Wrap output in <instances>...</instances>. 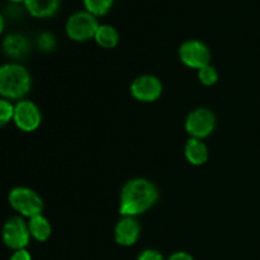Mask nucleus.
<instances>
[{
	"instance_id": "obj_6",
	"label": "nucleus",
	"mask_w": 260,
	"mask_h": 260,
	"mask_svg": "<svg viewBox=\"0 0 260 260\" xmlns=\"http://www.w3.org/2000/svg\"><path fill=\"white\" fill-rule=\"evenodd\" d=\"M217 124L215 113L211 109L201 107L196 108L187 116L184 128L193 139L205 140L213 134Z\"/></svg>"
},
{
	"instance_id": "obj_15",
	"label": "nucleus",
	"mask_w": 260,
	"mask_h": 260,
	"mask_svg": "<svg viewBox=\"0 0 260 260\" xmlns=\"http://www.w3.org/2000/svg\"><path fill=\"white\" fill-rule=\"evenodd\" d=\"M119 38L121 37H119L118 29L111 24H99L95 36H94V41L96 42V45L106 50L116 47L119 42Z\"/></svg>"
},
{
	"instance_id": "obj_17",
	"label": "nucleus",
	"mask_w": 260,
	"mask_h": 260,
	"mask_svg": "<svg viewBox=\"0 0 260 260\" xmlns=\"http://www.w3.org/2000/svg\"><path fill=\"white\" fill-rule=\"evenodd\" d=\"M197 73H198V80H200V83L203 84L205 86L215 85V84L218 81V78H220L217 69H216L215 66L211 65V63L210 65L205 66V68L200 69Z\"/></svg>"
},
{
	"instance_id": "obj_7",
	"label": "nucleus",
	"mask_w": 260,
	"mask_h": 260,
	"mask_svg": "<svg viewBox=\"0 0 260 260\" xmlns=\"http://www.w3.org/2000/svg\"><path fill=\"white\" fill-rule=\"evenodd\" d=\"M179 60L183 65L189 69L200 70L205 66L210 65L212 53L210 47L200 40H187L179 46L178 50Z\"/></svg>"
},
{
	"instance_id": "obj_11",
	"label": "nucleus",
	"mask_w": 260,
	"mask_h": 260,
	"mask_svg": "<svg viewBox=\"0 0 260 260\" xmlns=\"http://www.w3.org/2000/svg\"><path fill=\"white\" fill-rule=\"evenodd\" d=\"M114 240L121 246H132L139 241L141 235V225L137 217L122 216L121 220L114 226Z\"/></svg>"
},
{
	"instance_id": "obj_8",
	"label": "nucleus",
	"mask_w": 260,
	"mask_h": 260,
	"mask_svg": "<svg viewBox=\"0 0 260 260\" xmlns=\"http://www.w3.org/2000/svg\"><path fill=\"white\" fill-rule=\"evenodd\" d=\"M13 122L19 131L25 132V134L37 131L42 122V113H41L40 107L29 99L15 102Z\"/></svg>"
},
{
	"instance_id": "obj_1",
	"label": "nucleus",
	"mask_w": 260,
	"mask_h": 260,
	"mask_svg": "<svg viewBox=\"0 0 260 260\" xmlns=\"http://www.w3.org/2000/svg\"><path fill=\"white\" fill-rule=\"evenodd\" d=\"M159 200L157 187L146 178H134L122 187L119 196L121 216L137 217L154 207Z\"/></svg>"
},
{
	"instance_id": "obj_10",
	"label": "nucleus",
	"mask_w": 260,
	"mask_h": 260,
	"mask_svg": "<svg viewBox=\"0 0 260 260\" xmlns=\"http://www.w3.org/2000/svg\"><path fill=\"white\" fill-rule=\"evenodd\" d=\"M2 51L5 57L18 62L29 55L30 42L22 33H8L2 41Z\"/></svg>"
},
{
	"instance_id": "obj_3",
	"label": "nucleus",
	"mask_w": 260,
	"mask_h": 260,
	"mask_svg": "<svg viewBox=\"0 0 260 260\" xmlns=\"http://www.w3.org/2000/svg\"><path fill=\"white\" fill-rule=\"evenodd\" d=\"M8 203L10 207L24 218H32L37 215H42L45 203L42 197L35 189L28 187H14L8 194Z\"/></svg>"
},
{
	"instance_id": "obj_4",
	"label": "nucleus",
	"mask_w": 260,
	"mask_h": 260,
	"mask_svg": "<svg viewBox=\"0 0 260 260\" xmlns=\"http://www.w3.org/2000/svg\"><path fill=\"white\" fill-rule=\"evenodd\" d=\"M98 27V17L86 10H78L66 20L65 32L68 37L75 42H86L91 38L94 40Z\"/></svg>"
},
{
	"instance_id": "obj_20",
	"label": "nucleus",
	"mask_w": 260,
	"mask_h": 260,
	"mask_svg": "<svg viewBox=\"0 0 260 260\" xmlns=\"http://www.w3.org/2000/svg\"><path fill=\"white\" fill-rule=\"evenodd\" d=\"M137 260H165V258L159 250H155V249H145L137 256Z\"/></svg>"
},
{
	"instance_id": "obj_12",
	"label": "nucleus",
	"mask_w": 260,
	"mask_h": 260,
	"mask_svg": "<svg viewBox=\"0 0 260 260\" xmlns=\"http://www.w3.org/2000/svg\"><path fill=\"white\" fill-rule=\"evenodd\" d=\"M184 156L189 164L194 165V167H201L208 161L210 151L203 140L189 137V140L185 142Z\"/></svg>"
},
{
	"instance_id": "obj_9",
	"label": "nucleus",
	"mask_w": 260,
	"mask_h": 260,
	"mask_svg": "<svg viewBox=\"0 0 260 260\" xmlns=\"http://www.w3.org/2000/svg\"><path fill=\"white\" fill-rule=\"evenodd\" d=\"M131 95L141 103L156 102L162 94V83L157 76L151 74L140 75L129 86Z\"/></svg>"
},
{
	"instance_id": "obj_23",
	"label": "nucleus",
	"mask_w": 260,
	"mask_h": 260,
	"mask_svg": "<svg viewBox=\"0 0 260 260\" xmlns=\"http://www.w3.org/2000/svg\"><path fill=\"white\" fill-rule=\"evenodd\" d=\"M4 29H5V18L4 15L0 14V36L3 35Z\"/></svg>"
},
{
	"instance_id": "obj_24",
	"label": "nucleus",
	"mask_w": 260,
	"mask_h": 260,
	"mask_svg": "<svg viewBox=\"0 0 260 260\" xmlns=\"http://www.w3.org/2000/svg\"><path fill=\"white\" fill-rule=\"evenodd\" d=\"M10 4H20V3H24V0H7Z\"/></svg>"
},
{
	"instance_id": "obj_19",
	"label": "nucleus",
	"mask_w": 260,
	"mask_h": 260,
	"mask_svg": "<svg viewBox=\"0 0 260 260\" xmlns=\"http://www.w3.org/2000/svg\"><path fill=\"white\" fill-rule=\"evenodd\" d=\"M14 114V103L8 99L0 98V128L13 122Z\"/></svg>"
},
{
	"instance_id": "obj_18",
	"label": "nucleus",
	"mask_w": 260,
	"mask_h": 260,
	"mask_svg": "<svg viewBox=\"0 0 260 260\" xmlns=\"http://www.w3.org/2000/svg\"><path fill=\"white\" fill-rule=\"evenodd\" d=\"M37 46L42 52L50 53L57 47V38L52 32H42L37 37Z\"/></svg>"
},
{
	"instance_id": "obj_22",
	"label": "nucleus",
	"mask_w": 260,
	"mask_h": 260,
	"mask_svg": "<svg viewBox=\"0 0 260 260\" xmlns=\"http://www.w3.org/2000/svg\"><path fill=\"white\" fill-rule=\"evenodd\" d=\"M167 260H194V258L185 251H177V253L172 254Z\"/></svg>"
},
{
	"instance_id": "obj_21",
	"label": "nucleus",
	"mask_w": 260,
	"mask_h": 260,
	"mask_svg": "<svg viewBox=\"0 0 260 260\" xmlns=\"http://www.w3.org/2000/svg\"><path fill=\"white\" fill-rule=\"evenodd\" d=\"M9 260H32V255L27 249H20V250L13 251Z\"/></svg>"
},
{
	"instance_id": "obj_2",
	"label": "nucleus",
	"mask_w": 260,
	"mask_h": 260,
	"mask_svg": "<svg viewBox=\"0 0 260 260\" xmlns=\"http://www.w3.org/2000/svg\"><path fill=\"white\" fill-rule=\"evenodd\" d=\"M32 88V76L22 63L5 62L0 65V98L8 101L25 99Z\"/></svg>"
},
{
	"instance_id": "obj_14",
	"label": "nucleus",
	"mask_w": 260,
	"mask_h": 260,
	"mask_svg": "<svg viewBox=\"0 0 260 260\" xmlns=\"http://www.w3.org/2000/svg\"><path fill=\"white\" fill-rule=\"evenodd\" d=\"M28 228H29L30 238L35 239L38 243H45L51 238L52 234V226L47 217L43 215H37L28 220Z\"/></svg>"
},
{
	"instance_id": "obj_16",
	"label": "nucleus",
	"mask_w": 260,
	"mask_h": 260,
	"mask_svg": "<svg viewBox=\"0 0 260 260\" xmlns=\"http://www.w3.org/2000/svg\"><path fill=\"white\" fill-rule=\"evenodd\" d=\"M83 3L86 12L95 17H102L112 9L114 0H83Z\"/></svg>"
},
{
	"instance_id": "obj_5",
	"label": "nucleus",
	"mask_w": 260,
	"mask_h": 260,
	"mask_svg": "<svg viewBox=\"0 0 260 260\" xmlns=\"http://www.w3.org/2000/svg\"><path fill=\"white\" fill-rule=\"evenodd\" d=\"M3 243L13 251L25 249L30 241V233L28 221L22 216H13L8 218L2 229Z\"/></svg>"
},
{
	"instance_id": "obj_13",
	"label": "nucleus",
	"mask_w": 260,
	"mask_h": 260,
	"mask_svg": "<svg viewBox=\"0 0 260 260\" xmlns=\"http://www.w3.org/2000/svg\"><path fill=\"white\" fill-rule=\"evenodd\" d=\"M61 0H24V8L32 17L51 18L60 9Z\"/></svg>"
}]
</instances>
